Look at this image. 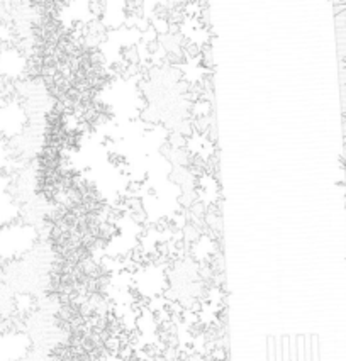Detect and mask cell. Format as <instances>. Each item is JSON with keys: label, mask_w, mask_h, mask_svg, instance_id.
<instances>
[{"label": "cell", "mask_w": 346, "mask_h": 361, "mask_svg": "<svg viewBox=\"0 0 346 361\" xmlns=\"http://www.w3.org/2000/svg\"><path fill=\"white\" fill-rule=\"evenodd\" d=\"M311 361H319V338L311 336Z\"/></svg>", "instance_id": "3957f363"}, {"label": "cell", "mask_w": 346, "mask_h": 361, "mask_svg": "<svg viewBox=\"0 0 346 361\" xmlns=\"http://www.w3.org/2000/svg\"><path fill=\"white\" fill-rule=\"evenodd\" d=\"M266 360H268V361H277L275 338H268V341H266Z\"/></svg>", "instance_id": "6da1fadb"}, {"label": "cell", "mask_w": 346, "mask_h": 361, "mask_svg": "<svg viewBox=\"0 0 346 361\" xmlns=\"http://www.w3.org/2000/svg\"><path fill=\"white\" fill-rule=\"evenodd\" d=\"M297 361H305V336H297Z\"/></svg>", "instance_id": "7a4b0ae2"}]
</instances>
